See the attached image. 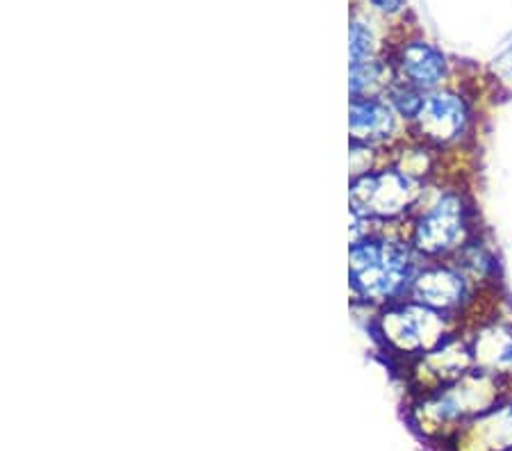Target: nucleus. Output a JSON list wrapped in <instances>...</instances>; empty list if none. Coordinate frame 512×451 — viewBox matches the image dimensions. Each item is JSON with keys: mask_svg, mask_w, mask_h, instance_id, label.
Wrapping results in <instances>:
<instances>
[{"mask_svg": "<svg viewBox=\"0 0 512 451\" xmlns=\"http://www.w3.org/2000/svg\"><path fill=\"white\" fill-rule=\"evenodd\" d=\"M419 269V256L408 240H367L351 249V285L369 301L406 299Z\"/></svg>", "mask_w": 512, "mask_h": 451, "instance_id": "f257e3e1", "label": "nucleus"}, {"mask_svg": "<svg viewBox=\"0 0 512 451\" xmlns=\"http://www.w3.org/2000/svg\"><path fill=\"white\" fill-rule=\"evenodd\" d=\"M474 205L462 190H440L412 221L408 242L419 258L449 260L476 237Z\"/></svg>", "mask_w": 512, "mask_h": 451, "instance_id": "f03ea898", "label": "nucleus"}, {"mask_svg": "<svg viewBox=\"0 0 512 451\" xmlns=\"http://www.w3.org/2000/svg\"><path fill=\"white\" fill-rule=\"evenodd\" d=\"M456 324L451 317L408 297L387 303L381 317V335L396 354L419 360L453 338Z\"/></svg>", "mask_w": 512, "mask_h": 451, "instance_id": "7ed1b4c3", "label": "nucleus"}, {"mask_svg": "<svg viewBox=\"0 0 512 451\" xmlns=\"http://www.w3.org/2000/svg\"><path fill=\"white\" fill-rule=\"evenodd\" d=\"M424 196L421 180L401 169L367 171L351 187V203L358 217L396 219L408 215Z\"/></svg>", "mask_w": 512, "mask_h": 451, "instance_id": "20e7f679", "label": "nucleus"}, {"mask_svg": "<svg viewBox=\"0 0 512 451\" xmlns=\"http://www.w3.org/2000/svg\"><path fill=\"white\" fill-rule=\"evenodd\" d=\"M472 123V103L456 89L440 87L424 96V105L408 126L417 144L437 151L456 146L469 133Z\"/></svg>", "mask_w": 512, "mask_h": 451, "instance_id": "39448f33", "label": "nucleus"}, {"mask_svg": "<svg viewBox=\"0 0 512 451\" xmlns=\"http://www.w3.org/2000/svg\"><path fill=\"white\" fill-rule=\"evenodd\" d=\"M478 290L481 287L462 272L456 262L440 260L419 269L408 297L458 322L460 313H465L476 301Z\"/></svg>", "mask_w": 512, "mask_h": 451, "instance_id": "423d86ee", "label": "nucleus"}, {"mask_svg": "<svg viewBox=\"0 0 512 451\" xmlns=\"http://www.w3.org/2000/svg\"><path fill=\"white\" fill-rule=\"evenodd\" d=\"M456 451H510L512 449V390L499 404L485 410L449 438Z\"/></svg>", "mask_w": 512, "mask_h": 451, "instance_id": "0eeeda50", "label": "nucleus"}, {"mask_svg": "<svg viewBox=\"0 0 512 451\" xmlns=\"http://www.w3.org/2000/svg\"><path fill=\"white\" fill-rule=\"evenodd\" d=\"M467 342L474 369L512 385V319H487Z\"/></svg>", "mask_w": 512, "mask_h": 451, "instance_id": "6e6552de", "label": "nucleus"}, {"mask_svg": "<svg viewBox=\"0 0 512 451\" xmlns=\"http://www.w3.org/2000/svg\"><path fill=\"white\" fill-rule=\"evenodd\" d=\"M396 85H406L417 92H435L449 76V62L442 51L426 41H410L401 48L394 62Z\"/></svg>", "mask_w": 512, "mask_h": 451, "instance_id": "1a4fd4ad", "label": "nucleus"}, {"mask_svg": "<svg viewBox=\"0 0 512 451\" xmlns=\"http://www.w3.org/2000/svg\"><path fill=\"white\" fill-rule=\"evenodd\" d=\"M399 114L387 101L355 98L351 105V137L355 144L376 146L390 139L399 128Z\"/></svg>", "mask_w": 512, "mask_h": 451, "instance_id": "9d476101", "label": "nucleus"}, {"mask_svg": "<svg viewBox=\"0 0 512 451\" xmlns=\"http://www.w3.org/2000/svg\"><path fill=\"white\" fill-rule=\"evenodd\" d=\"M371 53H374V35L355 21L351 26V67L367 64Z\"/></svg>", "mask_w": 512, "mask_h": 451, "instance_id": "9b49d317", "label": "nucleus"}, {"mask_svg": "<svg viewBox=\"0 0 512 451\" xmlns=\"http://www.w3.org/2000/svg\"><path fill=\"white\" fill-rule=\"evenodd\" d=\"M371 5L385 14H396L406 7V0H371Z\"/></svg>", "mask_w": 512, "mask_h": 451, "instance_id": "f8f14e48", "label": "nucleus"}, {"mask_svg": "<svg viewBox=\"0 0 512 451\" xmlns=\"http://www.w3.org/2000/svg\"><path fill=\"white\" fill-rule=\"evenodd\" d=\"M510 451H512V449H510Z\"/></svg>", "mask_w": 512, "mask_h": 451, "instance_id": "ddd939ff", "label": "nucleus"}]
</instances>
